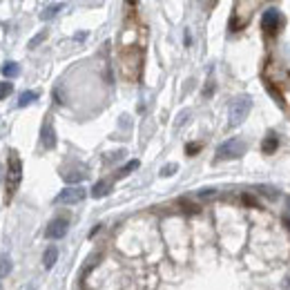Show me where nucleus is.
<instances>
[{
	"label": "nucleus",
	"mask_w": 290,
	"mask_h": 290,
	"mask_svg": "<svg viewBox=\"0 0 290 290\" xmlns=\"http://www.w3.org/2000/svg\"><path fill=\"white\" fill-rule=\"evenodd\" d=\"M87 196V190H85L83 185H69L65 190H60L56 194V203H65V206H72V203H80V201Z\"/></svg>",
	"instance_id": "obj_4"
},
{
	"label": "nucleus",
	"mask_w": 290,
	"mask_h": 290,
	"mask_svg": "<svg viewBox=\"0 0 290 290\" xmlns=\"http://www.w3.org/2000/svg\"><path fill=\"white\" fill-rule=\"evenodd\" d=\"M246 154V143L241 138H228L226 143H221L216 148V161H230V158H239Z\"/></svg>",
	"instance_id": "obj_3"
},
{
	"label": "nucleus",
	"mask_w": 290,
	"mask_h": 290,
	"mask_svg": "<svg viewBox=\"0 0 290 290\" xmlns=\"http://www.w3.org/2000/svg\"><path fill=\"white\" fill-rule=\"evenodd\" d=\"M56 259H58V248H56V246H49V248L45 250V254H42V266H45L47 270L54 268Z\"/></svg>",
	"instance_id": "obj_9"
},
{
	"label": "nucleus",
	"mask_w": 290,
	"mask_h": 290,
	"mask_svg": "<svg viewBox=\"0 0 290 290\" xmlns=\"http://www.w3.org/2000/svg\"><path fill=\"white\" fill-rule=\"evenodd\" d=\"M40 141H42V148H45V150H54V148H56V132H54V125H52L49 118L42 123Z\"/></svg>",
	"instance_id": "obj_7"
},
{
	"label": "nucleus",
	"mask_w": 290,
	"mask_h": 290,
	"mask_svg": "<svg viewBox=\"0 0 290 290\" xmlns=\"http://www.w3.org/2000/svg\"><path fill=\"white\" fill-rule=\"evenodd\" d=\"M176 170H179V165H176V163H170V165H165V168L161 170V176H172Z\"/></svg>",
	"instance_id": "obj_21"
},
{
	"label": "nucleus",
	"mask_w": 290,
	"mask_h": 290,
	"mask_svg": "<svg viewBox=\"0 0 290 290\" xmlns=\"http://www.w3.org/2000/svg\"><path fill=\"white\" fill-rule=\"evenodd\" d=\"M212 94H214V83H212V80H210V83L206 85V90H203V96H206V98H208V96H212Z\"/></svg>",
	"instance_id": "obj_26"
},
{
	"label": "nucleus",
	"mask_w": 290,
	"mask_h": 290,
	"mask_svg": "<svg viewBox=\"0 0 290 290\" xmlns=\"http://www.w3.org/2000/svg\"><path fill=\"white\" fill-rule=\"evenodd\" d=\"M27 290H34V288H32V286H29V288H27Z\"/></svg>",
	"instance_id": "obj_27"
},
{
	"label": "nucleus",
	"mask_w": 290,
	"mask_h": 290,
	"mask_svg": "<svg viewBox=\"0 0 290 290\" xmlns=\"http://www.w3.org/2000/svg\"><path fill=\"white\" fill-rule=\"evenodd\" d=\"M136 168H138V161H136V158H134V161H130V163H125L121 170H118V176H127V174L132 172V170H136Z\"/></svg>",
	"instance_id": "obj_17"
},
{
	"label": "nucleus",
	"mask_w": 290,
	"mask_h": 290,
	"mask_svg": "<svg viewBox=\"0 0 290 290\" xmlns=\"http://www.w3.org/2000/svg\"><path fill=\"white\" fill-rule=\"evenodd\" d=\"M98 259H100V254H92V257L87 259V266H85V268H83V272H80V279H85V277L90 274V270L94 268L96 264H98Z\"/></svg>",
	"instance_id": "obj_15"
},
{
	"label": "nucleus",
	"mask_w": 290,
	"mask_h": 290,
	"mask_svg": "<svg viewBox=\"0 0 290 290\" xmlns=\"http://www.w3.org/2000/svg\"><path fill=\"white\" fill-rule=\"evenodd\" d=\"M67 228H69V221L67 219H54L52 223L47 226V230H45V237L47 239H63L65 234H67Z\"/></svg>",
	"instance_id": "obj_5"
},
{
	"label": "nucleus",
	"mask_w": 290,
	"mask_h": 290,
	"mask_svg": "<svg viewBox=\"0 0 290 290\" xmlns=\"http://www.w3.org/2000/svg\"><path fill=\"white\" fill-rule=\"evenodd\" d=\"M241 201L246 203V206H250V208H259V203H257V201H254L250 194H243V196H241Z\"/></svg>",
	"instance_id": "obj_25"
},
{
	"label": "nucleus",
	"mask_w": 290,
	"mask_h": 290,
	"mask_svg": "<svg viewBox=\"0 0 290 290\" xmlns=\"http://www.w3.org/2000/svg\"><path fill=\"white\" fill-rule=\"evenodd\" d=\"M277 148H279V138L274 136V134H268L266 141L261 143V152H264V154H272Z\"/></svg>",
	"instance_id": "obj_10"
},
{
	"label": "nucleus",
	"mask_w": 290,
	"mask_h": 290,
	"mask_svg": "<svg viewBox=\"0 0 290 290\" xmlns=\"http://www.w3.org/2000/svg\"><path fill=\"white\" fill-rule=\"evenodd\" d=\"M85 176H87V172H80V170H74V172H67V174H63V179H65V183H80V181H85Z\"/></svg>",
	"instance_id": "obj_11"
},
{
	"label": "nucleus",
	"mask_w": 290,
	"mask_h": 290,
	"mask_svg": "<svg viewBox=\"0 0 290 290\" xmlns=\"http://www.w3.org/2000/svg\"><path fill=\"white\" fill-rule=\"evenodd\" d=\"M196 152H201V143H188L185 145V154L188 156H196Z\"/></svg>",
	"instance_id": "obj_20"
},
{
	"label": "nucleus",
	"mask_w": 290,
	"mask_h": 290,
	"mask_svg": "<svg viewBox=\"0 0 290 290\" xmlns=\"http://www.w3.org/2000/svg\"><path fill=\"white\" fill-rule=\"evenodd\" d=\"M18 74H20V67H18L16 63H5L2 65V76H5V78H16Z\"/></svg>",
	"instance_id": "obj_13"
},
{
	"label": "nucleus",
	"mask_w": 290,
	"mask_h": 290,
	"mask_svg": "<svg viewBox=\"0 0 290 290\" xmlns=\"http://www.w3.org/2000/svg\"><path fill=\"white\" fill-rule=\"evenodd\" d=\"M20 179H22L20 156L11 150V152H9V165H7V194H5L7 201H11V196L16 194L18 185H20Z\"/></svg>",
	"instance_id": "obj_1"
},
{
	"label": "nucleus",
	"mask_w": 290,
	"mask_h": 290,
	"mask_svg": "<svg viewBox=\"0 0 290 290\" xmlns=\"http://www.w3.org/2000/svg\"><path fill=\"white\" fill-rule=\"evenodd\" d=\"M250 110H252V98L250 96H237L230 105V121H228V125L230 127L241 125L243 118L250 114Z\"/></svg>",
	"instance_id": "obj_2"
},
{
	"label": "nucleus",
	"mask_w": 290,
	"mask_h": 290,
	"mask_svg": "<svg viewBox=\"0 0 290 290\" xmlns=\"http://www.w3.org/2000/svg\"><path fill=\"white\" fill-rule=\"evenodd\" d=\"M268 90H270V94H272L274 98H277V103H279V105L284 107L286 103H284V96H281V92H277V90H274V87H272V85H268Z\"/></svg>",
	"instance_id": "obj_24"
},
{
	"label": "nucleus",
	"mask_w": 290,
	"mask_h": 290,
	"mask_svg": "<svg viewBox=\"0 0 290 290\" xmlns=\"http://www.w3.org/2000/svg\"><path fill=\"white\" fill-rule=\"evenodd\" d=\"M281 25V16L277 9H268L264 11V16H261V27L266 29V34H274L277 29H279Z\"/></svg>",
	"instance_id": "obj_6"
},
{
	"label": "nucleus",
	"mask_w": 290,
	"mask_h": 290,
	"mask_svg": "<svg viewBox=\"0 0 290 290\" xmlns=\"http://www.w3.org/2000/svg\"><path fill=\"white\" fill-rule=\"evenodd\" d=\"M9 272H11V261L7 254H2V257H0V277H7Z\"/></svg>",
	"instance_id": "obj_16"
},
{
	"label": "nucleus",
	"mask_w": 290,
	"mask_h": 290,
	"mask_svg": "<svg viewBox=\"0 0 290 290\" xmlns=\"http://www.w3.org/2000/svg\"><path fill=\"white\" fill-rule=\"evenodd\" d=\"M11 92H14V83H7V80H5V83H0V100L7 98Z\"/></svg>",
	"instance_id": "obj_18"
},
{
	"label": "nucleus",
	"mask_w": 290,
	"mask_h": 290,
	"mask_svg": "<svg viewBox=\"0 0 290 290\" xmlns=\"http://www.w3.org/2000/svg\"><path fill=\"white\" fill-rule=\"evenodd\" d=\"M110 192H112L110 181H98V183L92 188V196H94V199H103V196H107Z\"/></svg>",
	"instance_id": "obj_8"
},
{
	"label": "nucleus",
	"mask_w": 290,
	"mask_h": 290,
	"mask_svg": "<svg viewBox=\"0 0 290 290\" xmlns=\"http://www.w3.org/2000/svg\"><path fill=\"white\" fill-rule=\"evenodd\" d=\"M216 192H214V188H203V190H199V196L201 199H212Z\"/></svg>",
	"instance_id": "obj_23"
},
{
	"label": "nucleus",
	"mask_w": 290,
	"mask_h": 290,
	"mask_svg": "<svg viewBox=\"0 0 290 290\" xmlns=\"http://www.w3.org/2000/svg\"><path fill=\"white\" fill-rule=\"evenodd\" d=\"M45 38H47V32H40V34H36V36H34L32 40H29V49L38 47V45H40V42L45 40Z\"/></svg>",
	"instance_id": "obj_19"
},
{
	"label": "nucleus",
	"mask_w": 290,
	"mask_h": 290,
	"mask_svg": "<svg viewBox=\"0 0 290 290\" xmlns=\"http://www.w3.org/2000/svg\"><path fill=\"white\" fill-rule=\"evenodd\" d=\"M181 206H183V212H188V214H196L199 212V208L194 203H188V201H181Z\"/></svg>",
	"instance_id": "obj_22"
},
{
	"label": "nucleus",
	"mask_w": 290,
	"mask_h": 290,
	"mask_svg": "<svg viewBox=\"0 0 290 290\" xmlns=\"http://www.w3.org/2000/svg\"><path fill=\"white\" fill-rule=\"evenodd\" d=\"M60 9H63V5H60V2H56V5H47L45 9H42L40 18H42V20H52V18L56 16V14H58Z\"/></svg>",
	"instance_id": "obj_12"
},
{
	"label": "nucleus",
	"mask_w": 290,
	"mask_h": 290,
	"mask_svg": "<svg viewBox=\"0 0 290 290\" xmlns=\"http://www.w3.org/2000/svg\"><path fill=\"white\" fill-rule=\"evenodd\" d=\"M38 98V92H22L20 98H18V107H27V105H32L34 100Z\"/></svg>",
	"instance_id": "obj_14"
},
{
	"label": "nucleus",
	"mask_w": 290,
	"mask_h": 290,
	"mask_svg": "<svg viewBox=\"0 0 290 290\" xmlns=\"http://www.w3.org/2000/svg\"><path fill=\"white\" fill-rule=\"evenodd\" d=\"M0 290H2V288H0Z\"/></svg>",
	"instance_id": "obj_28"
}]
</instances>
